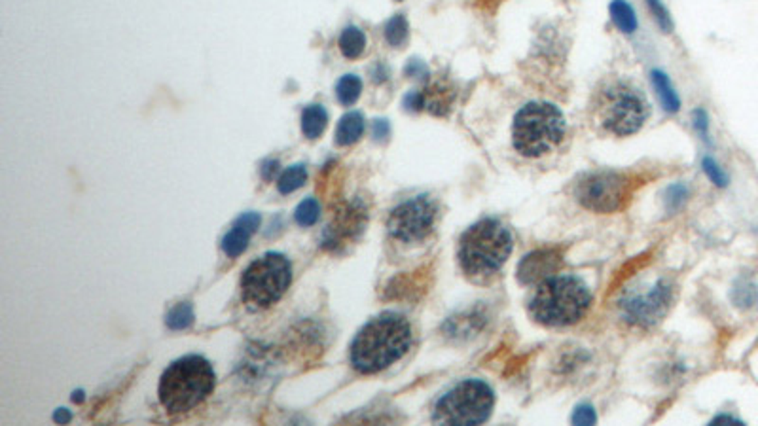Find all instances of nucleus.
Returning a JSON list of instances; mask_svg holds the SVG:
<instances>
[{
  "label": "nucleus",
  "mask_w": 758,
  "mask_h": 426,
  "mask_svg": "<svg viewBox=\"0 0 758 426\" xmlns=\"http://www.w3.org/2000/svg\"><path fill=\"white\" fill-rule=\"evenodd\" d=\"M591 303V292L584 281L574 275H552L538 282L529 301L533 320L542 326L562 328L576 324Z\"/></svg>",
  "instance_id": "nucleus-2"
},
{
  "label": "nucleus",
  "mask_w": 758,
  "mask_h": 426,
  "mask_svg": "<svg viewBox=\"0 0 758 426\" xmlns=\"http://www.w3.org/2000/svg\"><path fill=\"white\" fill-rule=\"evenodd\" d=\"M701 165H703V171H706V174L709 176V180H711L713 184L718 186V188L728 186V174L724 173L723 167H720V165H718L713 157H706Z\"/></svg>",
  "instance_id": "nucleus-28"
},
{
  "label": "nucleus",
  "mask_w": 758,
  "mask_h": 426,
  "mask_svg": "<svg viewBox=\"0 0 758 426\" xmlns=\"http://www.w3.org/2000/svg\"><path fill=\"white\" fill-rule=\"evenodd\" d=\"M436 216L438 207L430 197H411L391 211L387 222L389 233L400 242L425 241L435 230Z\"/></svg>",
  "instance_id": "nucleus-10"
},
{
  "label": "nucleus",
  "mask_w": 758,
  "mask_h": 426,
  "mask_svg": "<svg viewBox=\"0 0 758 426\" xmlns=\"http://www.w3.org/2000/svg\"><path fill=\"white\" fill-rule=\"evenodd\" d=\"M495 408V392L486 381L464 379L436 402L433 419L440 425H481Z\"/></svg>",
  "instance_id": "nucleus-6"
},
{
  "label": "nucleus",
  "mask_w": 758,
  "mask_h": 426,
  "mask_svg": "<svg viewBox=\"0 0 758 426\" xmlns=\"http://www.w3.org/2000/svg\"><path fill=\"white\" fill-rule=\"evenodd\" d=\"M406 76L410 78H416V80H425L428 76L427 65L419 61V59H411L410 63L406 65Z\"/></svg>",
  "instance_id": "nucleus-30"
},
{
  "label": "nucleus",
  "mask_w": 758,
  "mask_h": 426,
  "mask_svg": "<svg viewBox=\"0 0 758 426\" xmlns=\"http://www.w3.org/2000/svg\"><path fill=\"white\" fill-rule=\"evenodd\" d=\"M608 10H611V18H613L614 25H616L624 35H633V33H635V12H633V8H631L625 0H613Z\"/></svg>",
  "instance_id": "nucleus-19"
},
{
  "label": "nucleus",
  "mask_w": 758,
  "mask_h": 426,
  "mask_svg": "<svg viewBox=\"0 0 758 426\" xmlns=\"http://www.w3.org/2000/svg\"><path fill=\"white\" fill-rule=\"evenodd\" d=\"M686 199H689V188L684 184H673L669 186L666 190V197H664V201H666V208L669 211V213H677L679 208L683 207L684 203H686Z\"/></svg>",
  "instance_id": "nucleus-25"
},
{
  "label": "nucleus",
  "mask_w": 758,
  "mask_h": 426,
  "mask_svg": "<svg viewBox=\"0 0 758 426\" xmlns=\"http://www.w3.org/2000/svg\"><path fill=\"white\" fill-rule=\"evenodd\" d=\"M734 301L737 307H752L758 301V288L751 282H745V284H737L734 290Z\"/></svg>",
  "instance_id": "nucleus-26"
},
{
  "label": "nucleus",
  "mask_w": 758,
  "mask_h": 426,
  "mask_svg": "<svg viewBox=\"0 0 758 426\" xmlns=\"http://www.w3.org/2000/svg\"><path fill=\"white\" fill-rule=\"evenodd\" d=\"M279 173V162L277 159H267V162L262 163V167H260V174H262V179L264 180H273V176Z\"/></svg>",
  "instance_id": "nucleus-34"
},
{
  "label": "nucleus",
  "mask_w": 758,
  "mask_h": 426,
  "mask_svg": "<svg viewBox=\"0 0 758 426\" xmlns=\"http://www.w3.org/2000/svg\"><path fill=\"white\" fill-rule=\"evenodd\" d=\"M673 292L675 288L669 279H658L645 290H630L620 301L622 317L639 328L654 326L671 307Z\"/></svg>",
  "instance_id": "nucleus-11"
},
{
  "label": "nucleus",
  "mask_w": 758,
  "mask_h": 426,
  "mask_svg": "<svg viewBox=\"0 0 758 426\" xmlns=\"http://www.w3.org/2000/svg\"><path fill=\"white\" fill-rule=\"evenodd\" d=\"M328 125V114L323 104H309L301 114V133L309 140H315L324 133Z\"/></svg>",
  "instance_id": "nucleus-16"
},
{
  "label": "nucleus",
  "mask_w": 758,
  "mask_h": 426,
  "mask_svg": "<svg viewBox=\"0 0 758 426\" xmlns=\"http://www.w3.org/2000/svg\"><path fill=\"white\" fill-rule=\"evenodd\" d=\"M408 35H410V27H408V21H406L402 13H396L385 25V40L393 47L404 46L406 40H408Z\"/></svg>",
  "instance_id": "nucleus-22"
},
{
  "label": "nucleus",
  "mask_w": 758,
  "mask_h": 426,
  "mask_svg": "<svg viewBox=\"0 0 758 426\" xmlns=\"http://www.w3.org/2000/svg\"><path fill=\"white\" fill-rule=\"evenodd\" d=\"M559 254L554 250H537L527 254L518 265V279L523 284H535V282L546 281L559 269Z\"/></svg>",
  "instance_id": "nucleus-12"
},
{
  "label": "nucleus",
  "mask_w": 758,
  "mask_h": 426,
  "mask_svg": "<svg viewBox=\"0 0 758 426\" xmlns=\"http://www.w3.org/2000/svg\"><path fill=\"white\" fill-rule=\"evenodd\" d=\"M366 47V36L364 33L355 27V25H349L345 27L340 36V50L347 59H357L362 55Z\"/></svg>",
  "instance_id": "nucleus-18"
},
{
  "label": "nucleus",
  "mask_w": 758,
  "mask_h": 426,
  "mask_svg": "<svg viewBox=\"0 0 758 426\" xmlns=\"http://www.w3.org/2000/svg\"><path fill=\"white\" fill-rule=\"evenodd\" d=\"M647 4H648L650 13H652V18H654V21L658 23V27H660L664 33H671L673 30L671 16H669V12H667V8L662 4V0H647Z\"/></svg>",
  "instance_id": "nucleus-27"
},
{
  "label": "nucleus",
  "mask_w": 758,
  "mask_h": 426,
  "mask_svg": "<svg viewBox=\"0 0 758 426\" xmlns=\"http://www.w3.org/2000/svg\"><path fill=\"white\" fill-rule=\"evenodd\" d=\"M70 419H72V415H70L69 411H67V409H57V411H55V415H53V420H55V422H59V425H67V422H69Z\"/></svg>",
  "instance_id": "nucleus-36"
},
{
  "label": "nucleus",
  "mask_w": 758,
  "mask_h": 426,
  "mask_svg": "<svg viewBox=\"0 0 758 426\" xmlns=\"http://www.w3.org/2000/svg\"><path fill=\"white\" fill-rule=\"evenodd\" d=\"M413 332L408 318L398 313H383L364 324L351 343V364L360 374H377L408 354Z\"/></svg>",
  "instance_id": "nucleus-1"
},
{
  "label": "nucleus",
  "mask_w": 758,
  "mask_h": 426,
  "mask_svg": "<svg viewBox=\"0 0 758 426\" xmlns=\"http://www.w3.org/2000/svg\"><path fill=\"white\" fill-rule=\"evenodd\" d=\"M165 324L171 330H186L194 324V309L188 301L174 306L165 317Z\"/></svg>",
  "instance_id": "nucleus-23"
},
{
  "label": "nucleus",
  "mask_w": 758,
  "mask_h": 426,
  "mask_svg": "<svg viewBox=\"0 0 758 426\" xmlns=\"http://www.w3.org/2000/svg\"><path fill=\"white\" fill-rule=\"evenodd\" d=\"M597 118L608 133L628 137L645 125L648 118V103L637 87L616 82L601 93Z\"/></svg>",
  "instance_id": "nucleus-8"
},
{
  "label": "nucleus",
  "mask_w": 758,
  "mask_h": 426,
  "mask_svg": "<svg viewBox=\"0 0 758 426\" xmlns=\"http://www.w3.org/2000/svg\"><path fill=\"white\" fill-rule=\"evenodd\" d=\"M652 86H654L656 93H658V97H660V103L662 106L667 110V112H671V114H675L679 108H681V101H679V95L677 91H675V87H673V84L669 82V78H667L662 70H652Z\"/></svg>",
  "instance_id": "nucleus-17"
},
{
  "label": "nucleus",
  "mask_w": 758,
  "mask_h": 426,
  "mask_svg": "<svg viewBox=\"0 0 758 426\" xmlns=\"http://www.w3.org/2000/svg\"><path fill=\"white\" fill-rule=\"evenodd\" d=\"M567 133L565 116L550 103H529L515 114L512 142L523 157H540L562 145Z\"/></svg>",
  "instance_id": "nucleus-5"
},
{
  "label": "nucleus",
  "mask_w": 758,
  "mask_h": 426,
  "mask_svg": "<svg viewBox=\"0 0 758 426\" xmlns=\"http://www.w3.org/2000/svg\"><path fill=\"white\" fill-rule=\"evenodd\" d=\"M364 133V118L360 112H349L340 120L336 129V145L338 146H351L355 145Z\"/></svg>",
  "instance_id": "nucleus-15"
},
{
  "label": "nucleus",
  "mask_w": 758,
  "mask_h": 426,
  "mask_svg": "<svg viewBox=\"0 0 758 426\" xmlns=\"http://www.w3.org/2000/svg\"><path fill=\"white\" fill-rule=\"evenodd\" d=\"M362 91V80L355 74H345L336 84V97L343 106H351L359 101Z\"/></svg>",
  "instance_id": "nucleus-21"
},
{
  "label": "nucleus",
  "mask_w": 758,
  "mask_h": 426,
  "mask_svg": "<svg viewBox=\"0 0 758 426\" xmlns=\"http://www.w3.org/2000/svg\"><path fill=\"white\" fill-rule=\"evenodd\" d=\"M216 375L203 357L179 358L160 379V402L169 413H186L213 394Z\"/></svg>",
  "instance_id": "nucleus-4"
},
{
  "label": "nucleus",
  "mask_w": 758,
  "mask_h": 426,
  "mask_svg": "<svg viewBox=\"0 0 758 426\" xmlns=\"http://www.w3.org/2000/svg\"><path fill=\"white\" fill-rule=\"evenodd\" d=\"M306 180H307L306 165L296 163V165H292V167L284 169L283 173H281V176H279V180H277L279 194L289 196V194H292V191H296L298 188H301V186L306 184Z\"/></svg>",
  "instance_id": "nucleus-20"
},
{
  "label": "nucleus",
  "mask_w": 758,
  "mask_h": 426,
  "mask_svg": "<svg viewBox=\"0 0 758 426\" xmlns=\"http://www.w3.org/2000/svg\"><path fill=\"white\" fill-rule=\"evenodd\" d=\"M364 224H366L364 207L359 205V203H351L347 208H343L342 213H340L336 228L330 225L332 237L330 239H326L324 242H326V245H330L332 248L336 247V245H342L340 241H349V239H353L355 235H359L360 231L364 230Z\"/></svg>",
  "instance_id": "nucleus-14"
},
{
  "label": "nucleus",
  "mask_w": 758,
  "mask_h": 426,
  "mask_svg": "<svg viewBox=\"0 0 758 426\" xmlns=\"http://www.w3.org/2000/svg\"><path fill=\"white\" fill-rule=\"evenodd\" d=\"M711 425H743V420L735 419L732 415H718L711 420Z\"/></svg>",
  "instance_id": "nucleus-35"
},
{
  "label": "nucleus",
  "mask_w": 758,
  "mask_h": 426,
  "mask_svg": "<svg viewBox=\"0 0 758 426\" xmlns=\"http://www.w3.org/2000/svg\"><path fill=\"white\" fill-rule=\"evenodd\" d=\"M82 394H84L82 391L74 392V396H72V400H74V402H82V400H84V396H82Z\"/></svg>",
  "instance_id": "nucleus-37"
},
{
  "label": "nucleus",
  "mask_w": 758,
  "mask_h": 426,
  "mask_svg": "<svg viewBox=\"0 0 758 426\" xmlns=\"http://www.w3.org/2000/svg\"><path fill=\"white\" fill-rule=\"evenodd\" d=\"M404 108L410 112H419L425 108V95L423 91H410L404 97Z\"/></svg>",
  "instance_id": "nucleus-31"
},
{
  "label": "nucleus",
  "mask_w": 758,
  "mask_h": 426,
  "mask_svg": "<svg viewBox=\"0 0 758 426\" xmlns=\"http://www.w3.org/2000/svg\"><path fill=\"white\" fill-rule=\"evenodd\" d=\"M573 422H574V425H582V426L596 425V422H597L596 409L591 408V405H588V403H584V405H579V408L574 409Z\"/></svg>",
  "instance_id": "nucleus-29"
},
{
  "label": "nucleus",
  "mask_w": 758,
  "mask_h": 426,
  "mask_svg": "<svg viewBox=\"0 0 758 426\" xmlns=\"http://www.w3.org/2000/svg\"><path fill=\"white\" fill-rule=\"evenodd\" d=\"M389 135H391V125H389L387 120L374 121V127H372V137H374V140L383 142V140H387Z\"/></svg>",
  "instance_id": "nucleus-33"
},
{
  "label": "nucleus",
  "mask_w": 758,
  "mask_h": 426,
  "mask_svg": "<svg viewBox=\"0 0 758 426\" xmlns=\"http://www.w3.org/2000/svg\"><path fill=\"white\" fill-rule=\"evenodd\" d=\"M694 127L696 131L700 133V137H703L707 140L709 138V120H707L706 110L698 108L694 112Z\"/></svg>",
  "instance_id": "nucleus-32"
},
{
  "label": "nucleus",
  "mask_w": 758,
  "mask_h": 426,
  "mask_svg": "<svg viewBox=\"0 0 758 426\" xmlns=\"http://www.w3.org/2000/svg\"><path fill=\"white\" fill-rule=\"evenodd\" d=\"M574 196L591 213H616L630 196V179L616 171H596L579 180Z\"/></svg>",
  "instance_id": "nucleus-9"
},
{
  "label": "nucleus",
  "mask_w": 758,
  "mask_h": 426,
  "mask_svg": "<svg viewBox=\"0 0 758 426\" xmlns=\"http://www.w3.org/2000/svg\"><path fill=\"white\" fill-rule=\"evenodd\" d=\"M260 214L245 213L233 222L232 230L228 231L222 239V250L228 258H238L247 250L252 233L260 228Z\"/></svg>",
  "instance_id": "nucleus-13"
},
{
  "label": "nucleus",
  "mask_w": 758,
  "mask_h": 426,
  "mask_svg": "<svg viewBox=\"0 0 758 426\" xmlns=\"http://www.w3.org/2000/svg\"><path fill=\"white\" fill-rule=\"evenodd\" d=\"M292 282V265L279 252L255 259L241 276V298L252 309H267L277 303Z\"/></svg>",
  "instance_id": "nucleus-7"
},
{
  "label": "nucleus",
  "mask_w": 758,
  "mask_h": 426,
  "mask_svg": "<svg viewBox=\"0 0 758 426\" xmlns=\"http://www.w3.org/2000/svg\"><path fill=\"white\" fill-rule=\"evenodd\" d=\"M514 248L512 233L503 222L486 218L470 225L459 241L457 258L467 276L481 281L495 275Z\"/></svg>",
  "instance_id": "nucleus-3"
},
{
  "label": "nucleus",
  "mask_w": 758,
  "mask_h": 426,
  "mask_svg": "<svg viewBox=\"0 0 758 426\" xmlns=\"http://www.w3.org/2000/svg\"><path fill=\"white\" fill-rule=\"evenodd\" d=\"M318 216H321V205H318V201L315 199V197H307V199H303V201L298 205V208H296V213H294V220L298 222V225H301V228H309V225H313L318 220Z\"/></svg>",
  "instance_id": "nucleus-24"
}]
</instances>
